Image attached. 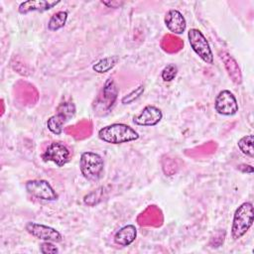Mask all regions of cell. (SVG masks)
Instances as JSON below:
<instances>
[{
  "mask_svg": "<svg viewBox=\"0 0 254 254\" xmlns=\"http://www.w3.org/2000/svg\"><path fill=\"white\" fill-rule=\"evenodd\" d=\"M98 137L105 143L117 145L136 141L140 136L135 129L127 124L113 123L99 129Z\"/></svg>",
  "mask_w": 254,
  "mask_h": 254,
  "instance_id": "cell-1",
  "label": "cell"
},
{
  "mask_svg": "<svg viewBox=\"0 0 254 254\" xmlns=\"http://www.w3.org/2000/svg\"><path fill=\"white\" fill-rule=\"evenodd\" d=\"M118 92L119 88L115 80L112 77H109L92 103L93 112L98 116L107 115L112 110L117 100Z\"/></svg>",
  "mask_w": 254,
  "mask_h": 254,
  "instance_id": "cell-2",
  "label": "cell"
},
{
  "mask_svg": "<svg viewBox=\"0 0 254 254\" xmlns=\"http://www.w3.org/2000/svg\"><path fill=\"white\" fill-rule=\"evenodd\" d=\"M253 218L254 208L251 202L245 201L235 209L231 225V236L234 240L242 238L248 232L253 224Z\"/></svg>",
  "mask_w": 254,
  "mask_h": 254,
  "instance_id": "cell-3",
  "label": "cell"
},
{
  "mask_svg": "<svg viewBox=\"0 0 254 254\" xmlns=\"http://www.w3.org/2000/svg\"><path fill=\"white\" fill-rule=\"evenodd\" d=\"M79 170L85 180L95 183L103 176L104 161L102 157L95 152H83L79 159Z\"/></svg>",
  "mask_w": 254,
  "mask_h": 254,
  "instance_id": "cell-4",
  "label": "cell"
},
{
  "mask_svg": "<svg viewBox=\"0 0 254 254\" xmlns=\"http://www.w3.org/2000/svg\"><path fill=\"white\" fill-rule=\"evenodd\" d=\"M75 114V106L71 101H64L57 107L55 115L47 121V128L55 135H61L64 131V124Z\"/></svg>",
  "mask_w": 254,
  "mask_h": 254,
  "instance_id": "cell-5",
  "label": "cell"
},
{
  "mask_svg": "<svg viewBox=\"0 0 254 254\" xmlns=\"http://www.w3.org/2000/svg\"><path fill=\"white\" fill-rule=\"evenodd\" d=\"M188 38L192 51L207 64H213V54L210 49V46L202 34V32L198 29L192 28L188 32Z\"/></svg>",
  "mask_w": 254,
  "mask_h": 254,
  "instance_id": "cell-6",
  "label": "cell"
},
{
  "mask_svg": "<svg viewBox=\"0 0 254 254\" xmlns=\"http://www.w3.org/2000/svg\"><path fill=\"white\" fill-rule=\"evenodd\" d=\"M25 188L29 194L42 200L54 201L59 198L57 191L46 180H29L26 182Z\"/></svg>",
  "mask_w": 254,
  "mask_h": 254,
  "instance_id": "cell-7",
  "label": "cell"
},
{
  "mask_svg": "<svg viewBox=\"0 0 254 254\" xmlns=\"http://www.w3.org/2000/svg\"><path fill=\"white\" fill-rule=\"evenodd\" d=\"M44 162H53L58 167H64L70 161V151L61 142H52L42 154Z\"/></svg>",
  "mask_w": 254,
  "mask_h": 254,
  "instance_id": "cell-8",
  "label": "cell"
},
{
  "mask_svg": "<svg viewBox=\"0 0 254 254\" xmlns=\"http://www.w3.org/2000/svg\"><path fill=\"white\" fill-rule=\"evenodd\" d=\"M25 229L32 236H34L37 239L43 240V241L61 242L63 240L62 234L56 228L51 227L46 224L29 221L26 223Z\"/></svg>",
  "mask_w": 254,
  "mask_h": 254,
  "instance_id": "cell-9",
  "label": "cell"
},
{
  "mask_svg": "<svg viewBox=\"0 0 254 254\" xmlns=\"http://www.w3.org/2000/svg\"><path fill=\"white\" fill-rule=\"evenodd\" d=\"M238 108L237 99L230 90L223 89L216 95L214 100V109L218 114L232 116L237 113Z\"/></svg>",
  "mask_w": 254,
  "mask_h": 254,
  "instance_id": "cell-10",
  "label": "cell"
},
{
  "mask_svg": "<svg viewBox=\"0 0 254 254\" xmlns=\"http://www.w3.org/2000/svg\"><path fill=\"white\" fill-rule=\"evenodd\" d=\"M163 118L162 110L154 105H146L142 111L133 117V123L138 126L152 127L157 125Z\"/></svg>",
  "mask_w": 254,
  "mask_h": 254,
  "instance_id": "cell-11",
  "label": "cell"
},
{
  "mask_svg": "<svg viewBox=\"0 0 254 254\" xmlns=\"http://www.w3.org/2000/svg\"><path fill=\"white\" fill-rule=\"evenodd\" d=\"M164 22L167 29L175 35H182L186 31L187 21L179 10H169L165 15Z\"/></svg>",
  "mask_w": 254,
  "mask_h": 254,
  "instance_id": "cell-12",
  "label": "cell"
},
{
  "mask_svg": "<svg viewBox=\"0 0 254 254\" xmlns=\"http://www.w3.org/2000/svg\"><path fill=\"white\" fill-rule=\"evenodd\" d=\"M218 57L222 61L223 64H224V67H225V69L227 71V74L230 77V79L235 84H241L242 74H241L240 67H239L237 62L235 61V59L232 56H230L227 52H224V51L219 52Z\"/></svg>",
  "mask_w": 254,
  "mask_h": 254,
  "instance_id": "cell-13",
  "label": "cell"
},
{
  "mask_svg": "<svg viewBox=\"0 0 254 254\" xmlns=\"http://www.w3.org/2000/svg\"><path fill=\"white\" fill-rule=\"evenodd\" d=\"M60 1H45V0H28L22 2L18 11L20 14H28L30 12H46L58 5Z\"/></svg>",
  "mask_w": 254,
  "mask_h": 254,
  "instance_id": "cell-14",
  "label": "cell"
},
{
  "mask_svg": "<svg viewBox=\"0 0 254 254\" xmlns=\"http://www.w3.org/2000/svg\"><path fill=\"white\" fill-rule=\"evenodd\" d=\"M137 237V228L133 224H127L121 227L114 234V242L117 245L126 247L131 245Z\"/></svg>",
  "mask_w": 254,
  "mask_h": 254,
  "instance_id": "cell-15",
  "label": "cell"
},
{
  "mask_svg": "<svg viewBox=\"0 0 254 254\" xmlns=\"http://www.w3.org/2000/svg\"><path fill=\"white\" fill-rule=\"evenodd\" d=\"M119 62V56H109L99 60L92 65V69L97 73H104L112 69Z\"/></svg>",
  "mask_w": 254,
  "mask_h": 254,
  "instance_id": "cell-16",
  "label": "cell"
},
{
  "mask_svg": "<svg viewBox=\"0 0 254 254\" xmlns=\"http://www.w3.org/2000/svg\"><path fill=\"white\" fill-rule=\"evenodd\" d=\"M106 193H107L106 187H99L93 190L92 191H90L89 193L85 194L83 197V202L88 206H94L104 199V197L106 196Z\"/></svg>",
  "mask_w": 254,
  "mask_h": 254,
  "instance_id": "cell-17",
  "label": "cell"
},
{
  "mask_svg": "<svg viewBox=\"0 0 254 254\" xmlns=\"http://www.w3.org/2000/svg\"><path fill=\"white\" fill-rule=\"evenodd\" d=\"M67 20V12L66 11H59L51 16L48 22V29L52 32H56L64 27Z\"/></svg>",
  "mask_w": 254,
  "mask_h": 254,
  "instance_id": "cell-18",
  "label": "cell"
},
{
  "mask_svg": "<svg viewBox=\"0 0 254 254\" xmlns=\"http://www.w3.org/2000/svg\"><path fill=\"white\" fill-rule=\"evenodd\" d=\"M253 141H254V137L252 134L243 136L242 138H240L237 142V146L239 148V150L246 156L253 158L254 157V148H253Z\"/></svg>",
  "mask_w": 254,
  "mask_h": 254,
  "instance_id": "cell-19",
  "label": "cell"
},
{
  "mask_svg": "<svg viewBox=\"0 0 254 254\" xmlns=\"http://www.w3.org/2000/svg\"><path fill=\"white\" fill-rule=\"evenodd\" d=\"M177 74H178V67H177V65L175 64H167L163 68L161 76H162V79L164 81L170 82V81L175 79Z\"/></svg>",
  "mask_w": 254,
  "mask_h": 254,
  "instance_id": "cell-20",
  "label": "cell"
},
{
  "mask_svg": "<svg viewBox=\"0 0 254 254\" xmlns=\"http://www.w3.org/2000/svg\"><path fill=\"white\" fill-rule=\"evenodd\" d=\"M143 93H144V85H139L138 87L133 89L131 92L124 95L121 99V102L123 104H130L135 100H137Z\"/></svg>",
  "mask_w": 254,
  "mask_h": 254,
  "instance_id": "cell-21",
  "label": "cell"
},
{
  "mask_svg": "<svg viewBox=\"0 0 254 254\" xmlns=\"http://www.w3.org/2000/svg\"><path fill=\"white\" fill-rule=\"evenodd\" d=\"M40 252L43 254H56L59 252V249L52 241H44L40 245Z\"/></svg>",
  "mask_w": 254,
  "mask_h": 254,
  "instance_id": "cell-22",
  "label": "cell"
},
{
  "mask_svg": "<svg viewBox=\"0 0 254 254\" xmlns=\"http://www.w3.org/2000/svg\"><path fill=\"white\" fill-rule=\"evenodd\" d=\"M101 3L108 8H114V9L120 8L124 4L123 1H101Z\"/></svg>",
  "mask_w": 254,
  "mask_h": 254,
  "instance_id": "cell-23",
  "label": "cell"
}]
</instances>
